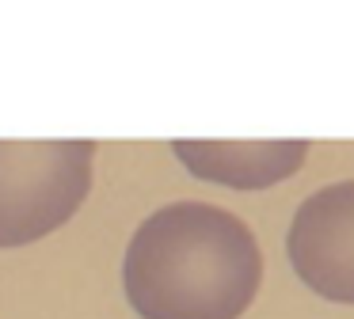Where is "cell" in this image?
<instances>
[{
  "label": "cell",
  "instance_id": "1",
  "mask_svg": "<svg viewBox=\"0 0 354 319\" xmlns=\"http://www.w3.org/2000/svg\"><path fill=\"white\" fill-rule=\"evenodd\" d=\"M263 281V255L236 213L176 202L141 220L122 285L141 319H240Z\"/></svg>",
  "mask_w": 354,
  "mask_h": 319
},
{
  "label": "cell",
  "instance_id": "2",
  "mask_svg": "<svg viewBox=\"0 0 354 319\" xmlns=\"http://www.w3.org/2000/svg\"><path fill=\"white\" fill-rule=\"evenodd\" d=\"M95 141H0V247L62 228L92 190Z\"/></svg>",
  "mask_w": 354,
  "mask_h": 319
},
{
  "label": "cell",
  "instance_id": "3",
  "mask_svg": "<svg viewBox=\"0 0 354 319\" xmlns=\"http://www.w3.org/2000/svg\"><path fill=\"white\" fill-rule=\"evenodd\" d=\"M286 255L313 293L354 304V179L331 182L297 205Z\"/></svg>",
  "mask_w": 354,
  "mask_h": 319
},
{
  "label": "cell",
  "instance_id": "4",
  "mask_svg": "<svg viewBox=\"0 0 354 319\" xmlns=\"http://www.w3.org/2000/svg\"><path fill=\"white\" fill-rule=\"evenodd\" d=\"M171 152L191 175L232 190H267L305 167L308 141H176Z\"/></svg>",
  "mask_w": 354,
  "mask_h": 319
}]
</instances>
